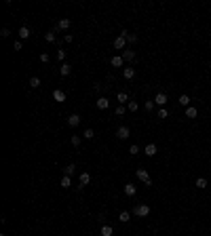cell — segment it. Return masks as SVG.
<instances>
[{"mask_svg": "<svg viewBox=\"0 0 211 236\" xmlns=\"http://www.w3.org/2000/svg\"><path fill=\"white\" fill-rule=\"evenodd\" d=\"M89 181H91V175H89V173H80V177H78V186H76V188L82 190Z\"/></svg>", "mask_w": 211, "mask_h": 236, "instance_id": "obj_4", "label": "cell"}, {"mask_svg": "<svg viewBox=\"0 0 211 236\" xmlns=\"http://www.w3.org/2000/svg\"><path fill=\"white\" fill-rule=\"evenodd\" d=\"M45 38H47V42H55V32H47Z\"/></svg>", "mask_w": 211, "mask_h": 236, "instance_id": "obj_33", "label": "cell"}, {"mask_svg": "<svg viewBox=\"0 0 211 236\" xmlns=\"http://www.w3.org/2000/svg\"><path fill=\"white\" fill-rule=\"evenodd\" d=\"M110 63H112L114 68H120V65L125 63V59H123V55H114V57L110 59Z\"/></svg>", "mask_w": 211, "mask_h": 236, "instance_id": "obj_13", "label": "cell"}, {"mask_svg": "<svg viewBox=\"0 0 211 236\" xmlns=\"http://www.w3.org/2000/svg\"><path fill=\"white\" fill-rule=\"evenodd\" d=\"M21 47H24L21 40H15V42H13V48H15V51H21Z\"/></svg>", "mask_w": 211, "mask_h": 236, "instance_id": "obj_35", "label": "cell"}, {"mask_svg": "<svg viewBox=\"0 0 211 236\" xmlns=\"http://www.w3.org/2000/svg\"><path fill=\"white\" fill-rule=\"evenodd\" d=\"M125 114V106H118L116 107V116H123Z\"/></svg>", "mask_w": 211, "mask_h": 236, "instance_id": "obj_39", "label": "cell"}, {"mask_svg": "<svg viewBox=\"0 0 211 236\" xmlns=\"http://www.w3.org/2000/svg\"><path fill=\"white\" fill-rule=\"evenodd\" d=\"M127 110H129V112H137V110H140V103H137V101H129V103H127Z\"/></svg>", "mask_w": 211, "mask_h": 236, "instance_id": "obj_27", "label": "cell"}, {"mask_svg": "<svg viewBox=\"0 0 211 236\" xmlns=\"http://www.w3.org/2000/svg\"><path fill=\"white\" fill-rule=\"evenodd\" d=\"M53 99L59 101V103H63V101H66V93H63L61 89H55V91H53Z\"/></svg>", "mask_w": 211, "mask_h": 236, "instance_id": "obj_8", "label": "cell"}, {"mask_svg": "<svg viewBox=\"0 0 211 236\" xmlns=\"http://www.w3.org/2000/svg\"><path fill=\"white\" fill-rule=\"evenodd\" d=\"M57 59H59V61H63V59H66V51H63V48H61V51H57Z\"/></svg>", "mask_w": 211, "mask_h": 236, "instance_id": "obj_37", "label": "cell"}, {"mask_svg": "<svg viewBox=\"0 0 211 236\" xmlns=\"http://www.w3.org/2000/svg\"><path fill=\"white\" fill-rule=\"evenodd\" d=\"M49 53H42V55H40V61H42V63H49Z\"/></svg>", "mask_w": 211, "mask_h": 236, "instance_id": "obj_38", "label": "cell"}, {"mask_svg": "<svg viewBox=\"0 0 211 236\" xmlns=\"http://www.w3.org/2000/svg\"><path fill=\"white\" fill-rule=\"evenodd\" d=\"M123 76H125L127 80H131V78L135 76V70H133V68H125V70H123Z\"/></svg>", "mask_w": 211, "mask_h": 236, "instance_id": "obj_21", "label": "cell"}, {"mask_svg": "<svg viewBox=\"0 0 211 236\" xmlns=\"http://www.w3.org/2000/svg\"><path fill=\"white\" fill-rule=\"evenodd\" d=\"M154 106H156L154 101H146V103H144V107H146V112H152V110H154Z\"/></svg>", "mask_w": 211, "mask_h": 236, "instance_id": "obj_31", "label": "cell"}, {"mask_svg": "<svg viewBox=\"0 0 211 236\" xmlns=\"http://www.w3.org/2000/svg\"><path fill=\"white\" fill-rule=\"evenodd\" d=\"M72 145H74V148H78V145H80V135H72Z\"/></svg>", "mask_w": 211, "mask_h": 236, "instance_id": "obj_30", "label": "cell"}, {"mask_svg": "<svg viewBox=\"0 0 211 236\" xmlns=\"http://www.w3.org/2000/svg\"><path fill=\"white\" fill-rule=\"evenodd\" d=\"M133 213H135L137 217H148V215H150V207H148V204H137V207L133 209Z\"/></svg>", "mask_w": 211, "mask_h": 236, "instance_id": "obj_1", "label": "cell"}, {"mask_svg": "<svg viewBox=\"0 0 211 236\" xmlns=\"http://www.w3.org/2000/svg\"><path fill=\"white\" fill-rule=\"evenodd\" d=\"M129 152H131V156H135V154L140 152V148H137V145L133 143V145H131V148H129Z\"/></svg>", "mask_w": 211, "mask_h": 236, "instance_id": "obj_36", "label": "cell"}, {"mask_svg": "<svg viewBox=\"0 0 211 236\" xmlns=\"http://www.w3.org/2000/svg\"><path fill=\"white\" fill-rule=\"evenodd\" d=\"M137 177H140L146 186H152V179H150V175H148V171H146V169H137Z\"/></svg>", "mask_w": 211, "mask_h": 236, "instance_id": "obj_2", "label": "cell"}, {"mask_svg": "<svg viewBox=\"0 0 211 236\" xmlns=\"http://www.w3.org/2000/svg\"><path fill=\"white\" fill-rule=\"evenodd\" d=\"M129 135H131L129 127H118V129H116V137H118V139H127Z\"/></svg>", "mask_w": 211, "mask_h": 236, "instance_id": "obj_3", "label": "cell"}, {"mask_svg": "<svg viewBox=\"0 0 211 236\" xmlns=\"http://www.w3.org/2000/svg\"><path fill=\"white\" fill-rule=\"evenodd\" d=\"M61 186H63V190H66V188H70V186H72L70 175H63V177H61Z\"/></svg>", "mask_w": 211, "mask_h": 236, "instance_id": "obj_28", "label": "cell"}, {"mask_svg": "<svg viewBox=\"0 0 211 236\" xmlns=\"http://www.w3.org/2000/svg\"><path fill=\"white\" fill-rule=\"evenodd\" d=\"M144 152H146V156H156V152H158V148H156V143H148Z\"/></svg>", "mask_w": 211, "mask_h": 236, "instance_id": "obj_10", "label": "cell"}, {"mask_svg": "<svg viewBox=\"0 0 211 236\" xmlns=\"http://www.w3.org/2000/svg\"><path fill=\"white\" fill-rule=\"evenodd\" d=\"M17 34H19V40H28V38L32 36V32H30V27H28V25H21Z\"/></svg>", "mask_w": 211, "mask_h": 236, "instance_id": "obj_6", "label": "cell"}, {"mask_svg": "<svg viewBox=\"0 0 211 236\" xmlns=\"http://www.w3.org/2000/svg\"><path fill=\"white\" fill-rule=\"evenodd\" d=\"M135 192H137V188H135L133 183H127V186H125V194H127V196H135Z\"/></svg>", "mask_w": 211, "mask_h": 236, "instance_id": "obj_18", "label": "cell"}, {"mask_svg": "<svg viewBox=\"0 0 211 236\" xmlns=\"http://www.w3.org/2000/svg\"><path fill=\"white\" fill-rule=\"evenodd\" d=\"M196 188H199V190L207 188V179H205V177H199V179H196Z\"/></svg>", "mask_w": 211, "mask_h": 236, "instance_id": "obj_25", "label": "cell"}, {"mask_svg": "<svg viewBox=\"0 0 211 236\" xmlns=\"http://www.w3.org/2000/svg\"><path fill=\"white\" fill-rule=\"evenodd\" d=\"M125 44H127V38H125V36H116V38H114V48H116V51H123Z\"/></svg>", "mask_w": 211, "mask_h": 236, "instance_id": "obj_5", "label": "cell"}, {"mask_svg": "<svg viewBox=\"0 0 211 236\" xmlns=\"http://www.w3.org/2000/svg\"><path fill=\"white\" fill-rule=\"evenodd\" d=\"M0 36H2V38H9V36H11V30H9V27H2V30H0Z\"/></svg>", "mask_w": 211, "mask_h": 236, "instance_id": "obj_34", "label": "cell"}, {"mask_svg": "<svg viewBox=\"0 0 211 236\" xmlns=\"http://www.w3.org/2000/svg\"><path fill=\"white\" fill-rule=\"evenodd\" d=\"M156 116H158V118H167V116H169V112H167L165 107H161V110L156 112Z\"/></svg>", "mask_w": 211, "mask_h": 236, "instance_id": "obj_32", "label": "cell"}, {"mask_svg": "<svg viewBox=\"0 0 211 236\" xmlns=\"http://www.w3.org/2000/svg\"><path fill=\"white\" fill-rule=\"evenodd\" d=\"M154 103H156V106H161V107H165V103H167V93H156Z\"/></svg>", "mask_w": 211, "mask_h": 236, "instance_id": "obj_7", "label": "cell"}, {"mask_svg": "<svg viewBox=\"0 0 211 236\" xmlns=\"http://www.w3.org/2000/svg\"><path fill=\"white\" fill-rule=\"evenodd\" d=\"M82 137H84V139H93V137H95V131L93 129H87L84 133H82Z\"/></svg>", "mask_w": 211, "mask_h": 236, "instance_id": "obj_29", "label": "cell"}, {"mask_svg": "<svg viewBox=\"0 0 211 236\" xmlns=\"http://www.w3.org/2000/svg\"><path fill=\"white\" fill-rule=\"evenodd\" d=\"M196 114H199V110H196V107H186V118H194L196 116Z\"/></svg>", "mask_w": 211, "mask_h": 236, "instance_id": "obj_23", "label": "cell"}, {"mask_svg": "<svg viewBox=\"0 0 211 236\" xmlns=\"http://www.w3.org/2000/svg\"><path fill=\"white\" fill-rule=\"evenodd\" d=\"M123 59H125V61H133V59H135V51H123Z\"/></svg>", "mask_w": 211, "mask_h": 236, "instance_id": "obj_17", "label": "cell"}, {"mask_svg": "<svg viewBox=\"0 0 211 236\" xmlns=\"http://www.w3.org/2000/svg\"><path fill=\"white\" fill-rule=\"evenodd\" d=\"M76 173V165H68L63 169V175H74Z\"/></svg>", "mask_w": 211, "mask_h": 236, "instance_id": "obj_24", "label": "cell"}, {"mask_svg": "<svg viewBox=\"0 0 211 236\" xmlns=\"http://www.w3.org/2000/svg\"><path fill=\"white\" fill-rule=\"evenodd\" d=\"M120 36H125V38H127V42H131V44H133V42H137V36L131 34V32H127V30H123V32H120Z\"/></svg>", "mask_w": 211, "mask_h": 236, "instance_id": "obj_14", "label": "cell"}, {"mask_svg": "<svg viewBox=\"0 0 211 236\" xmlns=\"http://www.w3.org/2000/svg\"><path fill=\"white\" fill-rule=\"evenodd\" d=\"M112 234H114L112 225H101V230H99V236H112Z\"/></svg>", "mask_w": 211, "mask_h": 236, "instance_id": "obj_15", "label": "cell"}, {"mask_svg": "<svg viewBox=\"0 0 211 236\" xmlns=\"http://www.w3.org/2000/svg\"><path fill=\"white\" fill-rule=\"evenodd\" d=\"M177 101H179V106H184V107H190V101H192V99H190L188 95H179V99H177Z\"/></svg>", "mask_w": 211, "mask_h": 236, "instance_id": "obj_16", "label": "cell"}, {"mask_svg": "<svg viewBox=\"0 0 211 236\" xmlns=\"http://www.w3.org/2000/svg\"><path fill=\"white\" fill-rule=\"evenodd\" d=\"M116 99H118V103H120V106L129 103V95H127V93H118V95H116Z\"/></svg>", "mask_w": 211, "mask_h": 236, "instance_id": "obj_19", "label": "cell"}, {"mask_svg": "<svg viewBox=\"0 0 211 236\" xmlns=\"http://www.w3.org/2000/svg\"><path fill=\"white\" fill-rule=\"evenodd\" d=\"M70 25H72L70 19H61V21L57 23V27H55V30H61V32H66V30H70Z\"/></svg>", "mask_w": 211, "mask_h": 236, "instance_id": "obj_11", "label": "cell"}, {"mask_svg": "<svg viewBox=\"0 0 211 236\" xmlns=\"http://www.w3.org/2000/svg\"><path fill=\"white\" fill-rule=\"evenodd\" d=\"M68 124H70V127H78V124H80V116H78V114H70V116H68Z\"/></svg>", "mask_w": 211, "mask_h": 236, "instance_id": "obj_12", "label": "cell"}, {"mask_svg": "<svg viewBox=\"0 0 211 236\" xmlns=\"http://www.w3.org/2000/svg\"><path fill=\"white\" fill-rule=\"evenodd\" d=\"M70 72H72V65H68V63H63V65L59 68V74H61V76H68Z\"/></svg>", "mask_w": 211, "mask_h": 236, "instance_id": "obj_22", "label": "cell"}, {"mask_svg": "<svg viewBox=\"0 0 211 236\" xmlns=\"http://www.w3.org/2000/svg\"><path fill=\"white\" fill-rule=\"evenodd\" d=\"M131 219V213L129 211H120V215H118V221H123V224H127Z\"/></svg>", "mask_w": 211, "mask_h": 236, "instance_id": "obj_20", "label": "cell"}, {"mask_svg": "<svg viewBox=\"0 0 211 236\" xmlns=\"http://www.w3.org/2000/svg\"><path fill=\"white\" fill-rule=\"evenodd\" d=\"M97 107L99 110H108L110 107V99L108 97H97Z\"/></svg>", "mask_w": 211, "mask_h": 236, "instance_id": "obj_9", "label": "cell"}, {"mask_svg": "<svg viewBox=\"0 0 211 236\" xmlns=\"http://www.w3.org/2000/svg\"><path fill=\"white\" fill-rule=\"evenodd\" d=\"M30 86H32V89H38V86H40V78H38V76H32V78H30Z\"/></svg>", "mask_w": 211, "mask_h": 236, "instance_id": "obj_26", "label": "cell"}]
</instances>
